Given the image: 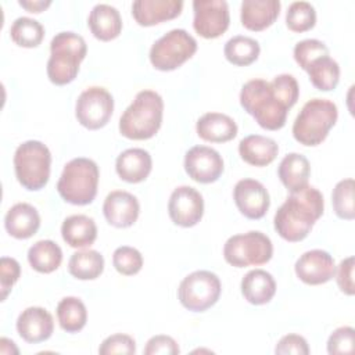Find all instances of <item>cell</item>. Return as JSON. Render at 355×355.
<instances>
[{"label": "cell", "instance_id": "cell-1", "mask_svg": "<svg viewBox=\"0 0 355 355\" xmlns=\"http://www.w3.org/2000/svg\"><path fill=\"white\" fill-rule=\"evenodd\" d=\"M300 86L290 73H280L272 82L251 79L243 85L240 104L258 125L268 130H279L286 125L288 110L297 103Z\"/></svg>", "mask_w": 355, "mask_h": 355}, {"label": "cell", "instance_id": "cell-2", "mask_svg": "<svg viewBox=\"0 0 355 355\" xmlns=\"http://www.w3.org/2000/svg\"><path fill=\"white\" fill-rule=\"evenodd\" d=\"M324 201L322 193L313 186L291 193L275 214V230L290 243L304 240L315 222L323 215Z\"/></svg>", "mask_w": 355, "mask_h": 355}, {"label": "cell", "instance_id": "cell-3", "mask_svg": "<svg viewBox=\"0 0 355 355\" xmlns=\"http://www.w3.org/2000/svg\"><path fill=\"white\" fill-rule=\"evenodd\" d=\"M162 97L154 90H141L119 118V132L132 140L151 139L161 128Z\"/></svg>", "mask_w": 355, "mask_h": 355}, {"label": "cell", "instance_id": "cell-4", "mask_svg": "<svg viewBox=\"0 0 355 355\" xmlns=\"http://www.w3.org/2000/svg\"><path fill=\"white\" fill-rule=\"evenodd\" d=\"M87 46L85 39L75 32H60L50 43V58L47 61V76L54 85L71 83L85 60Z\"/></svg>", "mask_w": 355, "mask_h": 355}, {"label": "cell", "instance_id": "cell-5", "mask_svg": "<svg viewBox=\"0 0 355 355\" xmlns=\"http://www.w3.org/2000/svg\"><path fill=\"white\" fill-rule=\"evenodd\" d=\"M98 166L90 158H73L65 164L57 183L61 198L73 205L90 204L98 186Z\"/></svg>", "mask_w": 355, "mask_h": 355}, {"label": "cell", "instance_id": "cell-6", "mask_svg": "<svg viewBox=\"0 0 355 355\" xmlns=\"http://www.w3.org/2000/svg\"><path fill=\"white\" fill-rule=\"evenodd\" d=\"M337 105L326 98H312L304 104L293 123V136L302 146H318L336 125Z\"/></svg>", "mask_w": 355, "mask_h": 355}, {"label": "cell", "instance_id": "cell-7", "mask_svg": "<svg viewBox=\"0 0 355 355\" xmlns=\"http://www.w3.org/2000/svg\"><path fill=\"white\" fill-rule=\"evenodd\" d=\"M51 154L39 140H28L19 144L14 154V169L18 182L26 190L43 189L50 178Z\"/></svg>", "mask_w": 355, "mask_h": 355}, {"label": "cell", "instance_id": "cell-8", "mask_svg": "<svg viewBox=\"0 0 355 355\" xmlns=\"http://www.w3.org/2000/svg\"><path fill=\"white\" fill-rule=\"evenodd\" d=\"M273 245L270 239L258 230L229 237L223 245L225 261L236 268L258 266L270 261Z\"/></svg>", "mask_w": 355, "mask_h": 355}, {"label": "cell", "instance_id": "cell-9", "mask_svg": "<svg viewBox=\"0 0 355 355\" xmlns=\"http://www.w3.org/2000/svg\"><path fill=\"white\" fill-rule=\"evenodd\" d=\"M197 51L196 39L184 29H172L150 49V62L158 71H173Z\"/></svg>", "mask_w": 355, "mask_h": 355}, {"label": "cell", "instance_id": "cell-10", "mask_svg": "<svg viewBox=\"0 0 355 355\" xmlns=\"http://www.w3.org/2000/svg\"><path fill=\"white\" fill-rule=\"evenodd\" d=\"M220 291V280L214 272L196 270L180 282L178 298L186 309L204 312L218 302Z\"/></svg>", "mask_w": 355, "mask_h": 355}, {"label": "cell", "instance_id": "cell-11", "mask_svg": "<svg viewBox=\"0 0 355 355\" xmlns=\"http://www.w3.org/2000/svg\"><path fill=\"white\" fill-rule=\"evenodd\" d=\"M112 94L101 86L87 87L79 94L76 100V119L82 126L90 130H96L105 126L112 115Z\"/></svg>", "mask_w": 355, "mask_h": 355}, {"label": "cell", "instance_id": "cell-12", "mask_svg": "<svg viewBox=\"0 0 355 355\" xmlns=\"http://www.w3.org/2000/svg\"><path fill=\"white\" fill-rule=\"evenodd\" d=\"M193 10V28L200 36L215 39L229 28L230 14L225 0H194Z\"/></svg>", "mask_w": 355, "mask_h": 355}, {"label": "cell", "instance_id": "cell-13", "mask_svg": "<svg viewBox=\"0 0 355 355\" xmlns=\"http://www.w3.org/2000/svg\"><path fill=\"white\" fill-rule=\"evenodd\" d=\"M168 214L178 226L191 227L197 225L204 214L202 196L190 186L176 187L169 197Z\"/></svg>", "mask_w": 355, "mask_h": 355}, {"label": "cell", "instance_id": "cell-14", "mask_svg": "<svg viewBox=\"0 0 355 355\" xmlns=\"http://www.w3.org/2000/svg\"><path fill=\"white\" fill-rule=\"evenodd\" d=\"M184 169L187 175L198 183H212L223 172L220 154L207 146H194L184 155Z\"/></svg>", "mask_w": 355, "mask_h": 355}, {"label": "cell", "instance_id": "cell-15", "mask_svg": "<svg viewBox=\"0 0 355 355\" xmlns=\"http://www.w3.org/2000/svg\"><path fill=\"white\" fill-rule=\"evenodd\" d=\"M233 198L239 211L248 219H261L270 205L268 190L255 179L239 180L233 190Z\"/></svg>", "mask_w": 355, "mask_h": 355}, {"label": "cell", "instance_id": "cell-16", "mask_svg": "<svg viewBox=\"0 0 355 355\" xmlns=\"http://www.w3.org/2000/svg\"><path fill=\"white\" fill-rule=\"evenodd\" d=\"M297 277L309 286L327 283L336 273L333 257L324 250H311L304 252L295 262Z\"/></svg>", "mask_w": 355, "mask_h": 355}, {"label": "cell", "instance_id": "cell-17", "mask_svg": "<svg viewBox=\"0 0 355 355\" xmlns=\"http://www.w3.org/2000/svg\"><path fill=\"white\" fill-rule=\"evenodd\" d=\"M54 320L49 311L42 306H29L17 319V331L22 340L31 344L46 341L51 337Z\"/></svg>", "mask_w": 355, "mask_h": 355}, {"label": "cell", "instance_id": "cell-18", "mask_svg": "<svg viewBox=\"0 0 355 355\" xmlns=\"http://www.w3.org/2000/svg\"><path fill=\"white\" fill-rule=\"evenodd\" d=\"M140 212V205L137 198L123 190L111 191L103 204V214L107 222L115 227H129L132 226Z\"/></svg>", "mask_w": 355, "mask_h": 355}, {"label": "cell", "instance_id": "cell-19", "mask_svg": "<svg viewBox=\"0 0 355 355\" xmlns=\"http://www.w3.org/2000/svg\"><path fill=\"white\" fill-rule=\"evenodd\" d=\"M183 8L182 0H136L132 15L141 26H151L176 18Z\"/></svg>", "mask_w": 355, "mask_h": 355}, {"label": "cell", "instance_id": "cell-20", "mask_svg": "<svg viewBox=\"0 0 355 355\" xmlns=\"http://www.w3.org/2000/svg\"><path fill=\"white\" fill-rule=\"evenodd\" d=\"M153 159L144 148H128L122 151L115 161L118 176L128 183H140L151 172Z\"/></svg>", "mask_w": 355, "mask_h": 355}, {"label": "cell", "instance_id": "cell-21", "mask_svg": "<svg viewBox=\"0 0 355 355\" xmlns=\"http://www.w3.org/2000/svg\"><path fill=\"white\" fill-rule=\"evenodd\" d=\"M39 212L28 202H18L12 205L4 216V227L7 233L19 240L32 237L39 230Z\"/></svg>", "mask_w": 355, "mask_h": 355}, {"label": "cell", "instance_id": "cell-22", "mask_svg": "<svg viewBox=\"0 0 355 355\" xmlns=\"http://www.w3.org/2000/svg\"><path fill=\"white\" fill-rule=\"evenodd\" d=\"M280 12L279 0H244L241 3V24L248 31H263L270 26Z\"/></svg>", "mask_w": 355, "mask_h": 355}, {"label": "cell", "instance_id": "cell-23", "mask_svg": "<svg viewBox=\"0 0 355 355\" xmlns=\"http://www.w3.org/2000/svg\"><path fill=\"white\" fill-rule=\"evenodd\" d=\"M87 25L96 39L110 42L119 36L122 31V18L115 7L100 3L92 8Z\"/></svg>", "mask_w": 355, "mask_h": 355}, {"label": "cell", "instance_id": "cell-24", "mask_svg": "<svg viewBox=\"0 0 355 355\" xmlns=\"http://www.w3.org/2000/svg\"><path fill=\"white\" fill-rule=\"evenodd\" d=\"M196 130L205 141L225 143L236 137L237 125L233 118L226 114L207 112L197 121Z\"/></svg>", "mask_w": 355, "mask_h": 355}, {"label": "cell", "instance_id": "cell-25", "mask_svg": "<svg viewBox=\"0 0 355 355\" xmlns=\"http://www.w3.org/2000/svg\"><path fill=\"white\" fill-rule=\"evenodd\" d=\"M277 143L266 136L250 135L239 143V154L241 159L254 166L269 165L277 157Z\"/></svg>", "mask_w": 355, "mask_h": 355}, {"label": "cell", "instance_id": "cell-26", "mask_svg": "<svg viewBox=\"0 0 355 355\" xmlns=\"http://www.w3.org/2000/svg\"><path fill=\"white\" fill-rule=\"evenodd\" d=\"M277 175L283 186L290 191H298L308 186L311 165L305 155L298 153L287 154L279 164Z\"/></svg>", "mask_w": 355, "mask_h": 355}, {"label": "cell", "instance_id": "cell-27", "mask_svg": "<svg viewBox=\"0 0 355 355\" xmlns=\"http://www.w3.org/2000/svg\"><path fill=\"white\" fill-rule=\"evenodd\" d=\"M61 236L69 247H90L97 239V226L87 215H71L61 225Z\"/></svg>", "mask_w": 355, "mask_h": 355}, {"label": "cell", "instance_id": "cell-28", "mask_svg": "<svg viewBox=\"0 0 355 355\" xmlns=\"http://www.w3.org/2000/svg\"><path fill=\"white\" fill-rule=\"evenodd\" d=\"M276 293L273 276L263 269L250 270L241 280V294L252 305L268 304Z\"/></svg>", "mask_w": 355, "mask_h": 355}, {"label": "cell", "instance_id": "cell-29", "mask_svg": "<svg viewBox=\"0 0 355 355\" xmlns=\"http://www.w3.org/2000/svg\"><path fill=\"white\" fill-rule=\"evenodd\" d=\"M29 265L40 273H51L62 262V251L53 240H39L28 250Z\"/></svg>", "mask_w": 355, "mask_h": 355}, {"label": "cell", "instance_id": "cell-30", "mask_svg": "<svg viewBox=\"0 0 355 355\" xmlns=\"http://www.w3.org/2000/svg\"><path fill=\"white\" fill-rule=\"evenodd\" d=\"M68 270L75 279L94 280L104 270V258L96 250L76 251L69 258Z\"/></svg>", "mask_w": 355, "mask_h": 355}, {"label": "cell", "instance_id": "cell-31", "mask_svg": "<svg viewBox=\"0 0 355 355\" xmlns=\"http://www.w3.org/2000/svg\"><path fill=\"white\" fill-rule=\"evenodd\" d=\"M311 83L322 92L336 89L340 80V67L330 55H323L313 60L306 68Z\"/></svg>", "mask_w": 355, "mask_h": 355}, {"label": "cell", "instance_id": "cell-32", "mask_svg": "<svg viewBox=\"0 0 355 355\" xmlns=\"http://www.w3.org/2000/svg\"><path fill=\"white\" fill-rule=\"evenodd\" d=\"M57 318L61 329L67 333L80 331L87 322V311L78 297H65L57 305Z\"/></svg>", "mask_w": 355, "mask_h": 355}, {"label": "cell", "instance_id": "cell-33", "mask_svg": "<svg viewBox=\"0 0 355 355\" xmlns=\"http://www.w3.org/2000/svg\"><path fill=\"white\" fill-rule=\"evenodd\" d=\"M259 51H261V47L255 39L248 36H241V35H237L229 39L223 49L226 60L230 64L239 65V67H245L252 64L258 58Z\"/></svg>", "mask_w": 355, "mask_h": 355}, {"label": "cell", "instance_id": "cell-34", "mask_svg": "<svg viewBox=\"0 0 355 355\" xmlns=\"http://www.w3.org/2000/svg\"><path fill=\"white\" fill-rule=\"evenodd\" d=\"M10 36L12 42L21 47H37L44 37V28L33 18L19 17L12 22Z\"/></svg>", "mask_w": 355, "mask_h": 355}, {"label": "cell", "instance_id": "cell-35", "mask_svg": "<svg viewBox=\"0 0 355 355\" xmlns=\"http://www.w3.org/2000/svg\"><path fill=\"white\" fill-rule=\"evenodd\" d=\"M331 204L336 215L345 220H352L355 218L354 205V179L348 178L340 180L331 193Z\"/></svg>", "mask_w": 355, "mask_h": 355}, {"label": "cell", "instance_id": "cell-36", "mask_svg": "<svg viewBox=\"0 0 355 355\" xmlns=\"http://www.w3.org/2000/svg\"><path fill=\"white\" fill-rule=\"evenodd\" d=\"M316 24V11L308 1H294L286 12V25L290 31L301 33L309 31Z\"/></svg>", "mask_w": 355, "mask_h": 355}, {"label": "cell", "instance_id": "cell-37", "mask_svg": "<svg viewBox=\"0 0 355 355\" xmlns=\"http://www.w3.org/2000/svg\"><path fill=\"white\" fill-rule=\"evenodd\" d=\"M112 265L121 275L133 276L140 272L143 266V257L139 250L129 245H122L114 251Z\"/></svg>", "mask_w": 355, "mask_h": 355}, {"label": "cell", "instance_id": "cell-38", "mask_svg": "<svg viewBox=\"0 0 355 355\" xmlns=\"http://www.w3.org/2000/svg\"><path fill=\"white\" fill-rule=\"evenodd\" d=\"M323 55H329V49L318 39H305L294 46V60L305 71L313 60Z\"/></svg>", "mask_w": 355, "mask_h": 355}, {"label": "cell", "instance_id": "cell-39", "mask_svg": "<svg viewBox=\"0 0 355 355\" xmlns=\"http://www.w3.org/2000/svg\"><path fill=\"white\" fill-rule=\"evenodd\" d=\"M354 338H355V330L351 326H343L336 329L327 340V352L330 355L352 354Z\"/></svg>", "mask_w": 355, "mask_h": 355}, {"label": "cell", "instance_id": "cell-40", "mask_svg": "<svg viewBox=\"0 0 355 355\" xmlns=\"http://www.w3.org/2000/svg\"><path fill=\"white\" fill-rule=\"evenodd\" d=\"M98 352L101 355H114V354L132 355L136 352V343L130 336L116 333V334L107 337L101 343Z\"/></svg>", "mask_w": 355, "mask_h": 355}, {"label": "cell", "instance_id": "cell-41", "mask_svg": "<svg viewBox=\"0 0 355 355\" xmlns=\"http://www.w3.org/2000/svg\"><path fill=\"white\" fill-rule=\"evenodd\" d=\"M21 275V266L17 259L3 257L0 259V287H1V298L6 300L12 286L17 283Z\"/></svg>", "mask_w": 355, "mask_h": 355}, {"label": "cell", "instance_id": "cell-42", "mask_svg": "<svg viewBox=\"0 0 355 355\" xmlns=\"http://www.w3.org/2000/svg\"><path fill=\"white\" fill-rule=\"evenodd\" d=\"M179 352L180 349L178 343L171 336L165 334L151 337L144 348L146 355H176Z\"/></svg>", "mask_w": 355, "mask_h": 355}, {"label": "cell", "instance_id": "cell-43", "mask_svg": "<svg viewBox=\"0 0 355 355\" xmlns=\"http://www.w3.org/2000/svg\"><path fill=\"white\" fill-rule=\"evenodd\" d=\"M275 352L279 355H287V354H295V355H308L309 347L306 340L300 334H287L280 338V341L276 344Z\"/></svg>", "mask_w": 355, "mask_h": 355}, {"label": "cell", "instance_id": "cell-44", "mask_svg": "<svg viewBox=\"0 0 355 355\" xmlns=\"http://www.w3.org/2000/svg\"><path fill=\"white\" fill-rule=\"evenodd\" d=\"M336 280L341 293L347 295H354V257H348L340 262L336 273Z\"/></svg>", "mask_w": 355, "mask_h": 355}, {"label": "cell", "instance_id": "cell-45", "mask_svg": "<svg viewBox=\"0 0 355 355\" xmlns=\"http://www.w3.org/2000/svg\"><path fill=\"white\" fill-rule=\"evenodd\" d=\"M51 4L50 0H19V6L29 12H40Z\"/></svg>", "mask_w": 355, "mask_h": 355}]
</instances>
